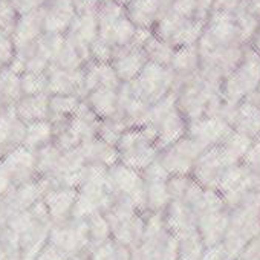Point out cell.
Here are the masks:
<instances>
[{
  "instance_id": "cell-1",
  "label": "cell",
  "mask_w": 260,
  "mask_h": 260,
  "mask_svg": "<svg viewBox=\"0 0 260 260\" xmlns=\"http://www.w3.org/2000/svg\"><path fill=\"white\" fill-rule=\"evenodd\" d=\"M98 39L109 43L113 49L122 48L132 42L135 36V25L127 17L125 8L107 0H101L96 11Z\"/></svg>"
},
{
  "instance_id": "cell-8",
  "label": "cell",
  "mask_w": 260,
  "mask_h": 260,
  "mask_svg": "<svg viewBox=\"0 0 260 260\" xmlns=\"http://www.w3.org/2000/svg\"><path fill=\"white\" fill-rule=\"evenodd\" d=\"M147 61H149L147 55L143 49L128 43L122 48L113 49V57L110 64L113 66L119 80L134 81L141 74Z\"/></svg>"
},
{
  "instance_id": "cell-13",
  "label": "cell",
  "mask_w": 260,
  "mask_h": 260,
  "mask_svg": "<svg viewBox=\"0 0 260 260\" xmlns=\"http://www.w3.org/2000/svg\"><path fill=\"white\" fill-rule=\"evenodd\" d=\"M14 107H16L17 116L25 124H31L36 121H45V119H49V116H51L48 93L25 95L20 98V101Z\"/></svg>"
},
{
  "instance_id": "cell-24",
  "label": "cell",
  "mask_w": 260,
  "mask_h": 260,
  "mask_svg": "<svg viewBox=\"0 0 260 260\" xmlns=\"http://www.w3.org/2000/svg\"><path fill=\"white\" fill-rule=\"evenodd\" d=\"M252 51L257 54V55H260V26H258V29L255 31V34L252 36Z\"/></svg>"
},
{
  "instance_id": "cell-7",
  "label": "cell",
  "mask_w": 260,
  "mask_h": 260,
  "mask_svg": "<svg viewBox=\"0 0 260 260\" xmlns=\"http://www.w3.org/2000/svg\"><path fill=\"white\" fill-rule=\"evenodd\" d=\"M42 11L46 34L64 36L77 16L74 0H46L42 5Z\"/></svg>"
},
{
  "instance_id": "cell-12",
  "label": "cell",
  "mask_w": 260,
  "mask_h": 260,
  "mask_svg": "<svg viewBox=\"0 0 260 260\" xmlns=\"http://www.w3.org/2000/svg\"><path fill=\"white\" fill-rule=\"evenodd\" d=\"M83 72H84L86 95L90 90H95L100 87H109V89L119 87V78L110 63H100V61L90 60L84 64Z\"/></svg>"
},
{
  "instance_id": "cell-19",
  "label": "cell",
  "mask_w": 260,
  "mask_h": 260,
  "mask_svg": "<svg viewBox=\"0 0 260 260\" xmlns=\"http://www.w3.org/2000/svg\"><path fill=\"white\" fill-rule=\"evenodd\" d=\"M22 78V92L25 95H40L48 93V74H36V72H23Z\"/></svg>"
},
{
  "instance_id": "cell-18",
  "label": "cell",
  "mask_w": 260,
  "mask_h": 260,
  "mask_svg": "<svg viewBox=\"0 0 260 260\" xmlns=\"http://www.w3.org/2000/svg\"><path fill=\"white\" fill-rule=\"evenodd\" d=\"M199 51L194 48V45L191 46H181L173 52L172 61H170V71L173 74H179V75H191L198 66H199Z\"/></svg>"
},
{
  "instance_id": "cell-21",
  "label": "cell",
  "mask_w": 260,
  "mask_h": 260,
  "mask_svg": "<svg viewBox=\"0 0 260 260\" xmlns=\"http://www.w3.org/2000/svg\"><path fill=\"white\" fill-rule=\"evenodd\" d=\"M113 57V48L101 39H96L90 46V60L100 63H110Z\"/></svg>"
},
{
  "instance_id": "cell-4",
  "label": "cell",
  "mask_w": 260,
  "mask_h": 260,
  "mask_svg": "<svg viewBox=\"0 0 260 260\" xmlns=\"http://www.w3.org/2000/svg\"><path fill=\"white\" fill-rule=\"evenodd\" d=\"M130 84L141 100L146 98L150 101H156L159 98H164L169 87L173 84V72L166 66L147 61L141 74L134 81H130Z\"/></svg>"
},
{
  "instance_id": "cell-3",
  "label": "cell",
  "mask_w": 260,
  "mask_h": 260,
  "mask_svg": "<svg viewBox=\"0 0 260 260\" xmlns=\"http://www.w3.org/2000/svg\"><path fill=\"white\" fill-rule=\"evenodd\" d=\"M49 242L63 251L68 257L89 251V223L87 219L71 217L63 223H55L49 233Z\"/></svg>"
},
{
  "instance_id": "cell-5",
  "label": "cell",
  "mask_w": 260,
  "mask_h": 260,
  "mask_svg": "<svg viewBox=\"0 0 260 260\" xmlns=\"http://www.w3.org/2000/svg\"><path fill=\"white\" fill-rule=\"evenodd\" d=\"M0 170L10 179L13 188L25 182L34 181L37 176V161L36 152L26 149L25 146L8 153L0 159Z\"/></svg>"
},
{
  "instance_id": "cell-20",
  "label": "cell",
  "mask_w": 260,
  "mask_h": 260,
  "mask_svg": "<svg viewBox=\"0 0 260 260\" xmlns=\"http://www.w3.org/2000/svg\"><path fill=\"white\" fill-rule=\"evenodd\" d=\"M19 14L8 0H0V32L11 34L14 32Z\"/></svg>"
},
{
  "instance_id": "cell-10",
  "label": "cell",
  "mask_w": 260,
  "mask_h": 260,
  "mask_svg": "<svg viewBox=\"0 0 260 260\" xmlns=\"http://www.w3.org/2000/svg\"><path fill=\"white\" fill-rule=\"evenodd\" d=\"M78 190L72 187H54L43 194V202L48 208L52 223H63L74 214Z\"/></svg>"
},
{
  "instance_id": "cell-11",
  "label": "cell",
  "mask_w": 260,
  "mask_h": 260,
  "mask_svg": "<svg viewBox=\"0 0 260 260\" xmlns=\"http://www.w3.org/2000/svg\"><path fill=\"white\" fill-rule=\"evenodd\" d=\"M45 34L43 26V11L36 10L32 13L19 16L14 32H13V42L16 46V52L25 51L29 48L36 40H39Z\"/></svg>"
},
{
  "instance_id": "cell-9",
  "label": "cell",
  "mask_w": 260,
  "mask_h": 260,
  "mask_svg": "<svg viewBox=\"0 0 260 260\" xmlns=\"http://www.w3.org/2000/svg\"><path fill=\"white\" fill-rule=\"evenodd\" d=\"M48 95H75L81 98L86 93L83 69H60L51 66L48 69Z\"/></svg>"
},
{
  "instance_id": "cell-17",
  "label": "cell",
  "mask_w": 260,
  "mask_h": 260,
  "mask_svg": "<svg viewBox=\"0 0 260 260\" xmlns=\"http://www.w3.org/2000/svg\"><path fill=\"white\" fill-rule=\"evenodd\" d=\"M87 106L96 113V116H109L116 110L118 106V93L116 89L109 87H100L95 90H90L86 95Z\"/></svg>"
},
{
  "instance_id": "cell-16",
  "label": "cell",
  "mask_w": 260,
  "mask_h": 260,
  "mask_svg": "<svg viewBox=\"0 0 260 260\" xmlns=\"http://www.w3.org/2000/svg\"><path fill=\"white\" fill-rule=\"evenodd\" d=\"M22 96L23 92L20 75L11 71L8 66L4 68L0 71V107L16 106Z\"/></svg>"
},
{
  "instance_id": "cell-2",
  "label": "cell",
  "mask_w": 260,
  "mask_h": 260,
  "mask_svg": "<svg viewBox=\"0 0 260 260\" xmlns=\"http://www.w3.org/2000/svg\"><path fill=\"white\" fill-rule=\"evenodd\" d=\"M260 84V55L254 51L246 52L240 63L226 75L222 83V98L237 104L240 100L254 93Z\"/></svg>"
},
{
  "instance_id": "cell-25",
  "label": "cell",
  "mask_w": 260,
  "mask_h": 260,
  "mask_svg": "<svg viewBox=\"0 0 260 260\" xmlns=\"http://www.w3.org/2000/svg\"><path fill=\"white\" fill-rule=\"evenodd\" d=\"M68 260H90V258H89V254L87 252H81V254H77V255L69 257Z\"/></svg>"
},
{
  "instance_id": "cell-15",
  "label": "cell",
  "mask_w": 260,
  "mask_h": 260,
  "mask_svg": "<svg viewBox=\"0 0 260 260\" xmlns=\"http://www.w3.org/2000/svg\"><path fill=\"white\" fill-rule=\"evenodd\" d=\"M54 125L49 119L45 121H36L31 124H26V134H25V141L23 146L32 152H37L48 144L54 143Z\"/></svg>"
},
{
  "instance_id": "cell-22",
  "label": "cell",
  "mask_w": 260,
  "mask_h": 260,
  "mask_svg": "<svg viewBox=\"0 0 260 260\" xmlns=\"http://www.w3.org/2000/svg\"><path fill=\"white\" fill-rule=\"evenodd\" d=\"M8 2L14 7V10L17 11L19 16L40 10L43 5V0H8Z\"/></svg>"
},
{
  "instance_id": "cell-23",
  "label": "cell",
  "mask_w": 260,
  "mask_h": 260,
  "mask_svg": "<svg viewBox=\"0 0 260 260\" xmlns=\"http://www.w3.org/2000/svg\"><path fill=\"white\" fill-rule=\"evenodd\" d=\"M201 260H228V257H226V252L223 251L222 245H216V246L205 248Z\"/></svg>"
},
{
  "instance_id": "cell-26",
  "label": "cell",
  "mask_w": 260,
  "mask_h": 260,
  "mask_svg": "<svg viewBox=\"0 0 260 260\" xmlns=\"http://www.w3.org/2000/svg\"><path fill=\"white\" fill-rule=\"evenodd\" d=\"M107 2H112V4H116V5H121V7H127L132 0H107Z\"/></svg>"
},
{
  "instance_id": "cell-6",
  "label": "cell",
  "mask_w": 260,
  "mask_h": 260,
  "mask_svg": "<svg viewBox=\"0 0 260 260\" xmlns=\"http://www.w3.org/2000/svg\"><path fill=\"white\" fill-rule=\"evenodd\" d=\"M26 124L17 116L16 107H0V159L23 146Z\"/></svg>"
},
{
  "instance_id": "cell-14",
  "label": "cell",
  "mask_w": 260,
  "mask_h": 260,
  "mask_svg": "<svg viewBox=\"0 0 260 260\" xmlns=\"http://www.w3.org/2000/svg\"><path fill=\"white\" fill-rule=\"evenodd\" d=\"M127 17L135 28H152L159 20L161 0H132L125 7Z\"/></svg>"
}]
</instances>
